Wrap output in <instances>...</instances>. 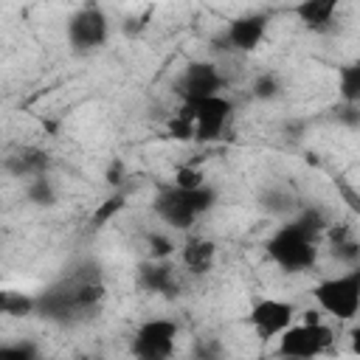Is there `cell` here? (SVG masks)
<instances>
[{
    "label": "cell",
    "mask_w": 360,
    "mask_h": 360,
    "mask_svg": "<svg viewBox=\"0 0 360 360\" xmlns=\"http://www.w3.org/2000/svg\"><path fill=\"white\" fill-rule=\"evenodd\" d=\"M214 205H217V188L214 186L202 183L197 188H180V186L172 183V186H163L155 194L152 211L172 231H188Z\"/></svg>",
    "instance_id": "6da1fadb"
},
{
    "label": "cell",
    "mask_w": 360,
    "mask_h": 360,
    "mask_svg": "<svg viewBox=\"0 0 360 360\" xmlns=\"http://www.w3.org/2000/svg\"><path fill=\"white\" fill-rule=\"evenodd\" d=\"M312 298L315 304L338 318V321H352L360 312V267H352L340 276L323 278L312 287Z\"/></svg>",
    "instance_id": "7a4b0ae2"
},
{
    "label": "cell",
    "mask_w": 360,
    "mask_h": 360,
    "mask_svg": "<svg viewBox=\"0 0 360 360\" xmlns=\"http://www.w3.org/2000/svg\"><path fill=\"white\" fill-rule=\"evenodd\" d=\"M264 250L287 273H304L318 262V242L301 236L298 231H292L287 225L276 228V233L267 239Z\"/></svg>",
    "instance_id": "3957f363"
},
{
    "label": "cell",
    "mask_w": 360,
    "mask_h": 360,
    "mask_svg": "<svg viewBox=\"0 0 360 360\" xmlns=\"http://www.w3.org/2000/svg\"><path fill=\"white\" fill-rule=\"evenodd\" d=\"M107 34H110V20H107L104 8L101 6H93V3L76 8L68 17V25H65L68 45L76 53H93V51H98L107 42Z\"/></svg>",
    "instance_id": "277c9868"
},
{
    "label": "cell",
    "mask_w": 360,
    "mask_h": 360,
    "mask_svg": "<svg viewBox=\"0 0 360 360\" xmlns=\"http://www.w3.org/2000/svg\"><path fill=\"white\" fill-rule=\"evenodd\" d=\"M335 340V332L323 323V321H301V323H290L281 335H278V354L281 357H318L323 352H329Z\"/></svg>",
    "instance_id": "5b68a950"
},
{
    "label": "cell",
    "mask_w": 360,
    "mask_h": 360,
    "mask_svg": "<svg viewBox=\"0 0 360 360\" xmlns=\"http://www.w3.org/2000/svg\"><path fill=\"white\" fill-rule=\"evenodd\" d=\"M180 326L172 318H149L132 335V354L141 360H166L174 354Z\"/></svg>",
    "instance_id": "8992f818"
},
{
    "label": "cell",
    "mask_w": 360,
    "mask_h": 360,
    "mask_svg": "<svg viewBox=\"0 0 360 360\" xmlns=\"http://www.w3.org/2000/svg\"><path fill=\"white\" fill-rule=\"evenodd\" d=\"M222 84H225V79H222L219 68H217L214 62L197 59V62H188V65L183 68V73L177 76V82H174V96L180 98V104L191 107V104H197V101H202V98H208V96L222 93Z\"/></svg>",
    "instance_id": "52a82bcc"
},
{
    "label": "cell",
    "mask_w": 360,
    "mask_h": 360,
    "mask_svg": "<svg viewBox=\"0 0 360 360\" xmlns=\"http://www.w3.org/2000/svg\"><path fill=\"white\" fill-rule=\"evenodd\" d=\"M295 318V304L284 298H256L245 315V323L256 332L259 340L278 338Z\"/></svg>",
    "instance_id": "ba28073f"
},
{
    "label": "cell",
    "mask_w": 360,
    "mask_h": 360,
    "mask_svg": "<svg viewBox=\"0 0 360 360\" xmlns=\"http://www.w3.org/2000/svg\"><path fill=\"white\" fill-rule=\"evenodd\" d=\"M233 115V101L222 93L208 96L197 104H191V118H194V141L197 143H214L222 138L228 121Z\"/></svg>",
    "instance_id": "9c48e42d"
},
{
    "label": "cell",
    "mask_w": 360,
    "mask_h": 360,
    "mask_svg": "<svg viewBox=\"0 0 360 360\" xmlns=\"http://www.w3.org/2000/svg\"><path fill=\"white\" fill-rule=\"evenodd\" d=\"M267 25H270V20H267V14H262V11L239 14V17L228 20V25H225V31H222V42H225V48H231V51L253 53V51L262 45V39H264Z\"/></svg>",
    "instance_id": "30bf717a"
},
{
    "label": "cell",
    "mask_w": 360,
    "mask_h": 360,
    "mask_svg": "<svg viewBox=\"0 0 360 360\" xmlns=\"http://www.w3.org/2000/svg\"><path fill=\"white\" fill-rule=\"evenodd\" d=\"M135 281L143 292L152 295H163V298H174L180 292V278L177 270L169 264V259H146L138 264Z\"/></svg>",
    "instance_id": "8fae6325"
},
{
    "label": "cell",
    "mask_w": 360,
    "mask_h": 360,
    "mask_svg": "<svg viewBox=\"0 0 360 360\" xmlns=\"http://www.w3.org/2000/svg\"><path fill=\"white\" fill-rule=\"evenodd\" d=\"M180 264L191 276H205L217 262V242L208 236H186L183 245H177Z\"/></svg>",
    "instance_id": "7c38bea8"
},
{
    "label": "cell",
    "mask_w": 360,
    "mask_h": 360,
    "mask_svg": "<svg viewBox=\"0 0 360 360\" xmlns=\"http://www.w3.org/2000/svg\"><path fill=\"white\" fill-rule=\"evenodd\" d=\"M3 169L17 180H28V177L45 174L51 169V155L39 146H22V149H14L11 155H6Z\"/></svg>",
    "instance_id": "4fadbf2b"
},
{
    "label": "cell",
    "mask_w": 360,
    "mask_h": 360,
    "mask_svg": "<svg viewBox=\"0 0 360 360\" xmlns=\"http://www.w3.org/2000/svg\"><path fill=\"white\" fill-rule=\"evenodd\" d=\"M284 225L298 231L301 236H307L312 242H321L332 222H329V217L321 205H304V208H292V214L284 219Z\"/></svg>",
    "instance_id": "5bb4252c"
},
{
    "label": "cell",
    "mask_w": 360,
    "mask_h": 360,
    "mask_svg": "<svg viewBox=\"0 0 360 360\" xmlns=\"http://www.w3.org/2000/svg\"><path fill=\"white\" fill-rule=\"evenodd\" d=\"M343 0H301L295 3L292 14L312 31H326L335 20V11L340 8Z\"/></svg>",
    "instance_id": "9a60e30c"
},
{
    "label": "cell",
    "mask_w": 360,
    "mask_h": 360,
    "mask_svg": "<svg viewBox=\"0 0 360 360\" xmlns=\"http://www.w3.org/2000/svg\"><path fill=\"white\" fill-rule=\"evenodd\" d=\"M323 236H329L332 256H335L338 262H343V264H349V267H357V259H360V242L352 236L349 228H340V231H338L335 225H329Z\"/></svg>",
    "instance_id": "2e32d148"
},
{
    "label": "cell",
    "mask_w": 360,
    "mask_h": 360,
    "mask_svg": "<svg viewBox=\"0 0 360 360\" xmlns=\"http://www.w3.org/2000/svg\"><path fill=\"white\" fill-rule=\"evenodd\" d=\"M34 307H37V295L22 292V290H11V287H0V315L28 318V315H34Z\"/></svg>",
    "instance_id": "e0dca14e"
},
{
    "label": "cell",
    "mask_w": 360,
    "mask_h": 360,
    "mask_svg": "<svg viewBox=\"0 0 360 360\" xmlns=\"http://www.w3.org/2000/svg\"><path fill=\"white\" fill-rule=\"evenodd\" d=\"M25 197H28V202H34L39 208H51V205H56L59 191H56L53 180L48 177V172H45V174H37V177L25 180Z\"/></svg>",
    "instance_id": "ac0fdd59"
},
{
    "label": "cell",
    "mask_w": 360,
    "mask_h": 360,
    "mask_svg": "<svg viewBox=\"0 0 360 360\" xmlns=\"http://www.w3.org/2000/svg\"><path fill=\"white\" fill-rule=\"evenodd\" d=\"M338 96L343 104H360V65L349 62L338 70Z\"/></svg>",
    "instance_id": "d6986e66"
},
{
    "label": "cell",
    "mask_w": 360,
    "mask_h": 360,
    "mask_svg": "<svg viewBox=\"0 0 360 360\" xmlns=\"http://www.w3.org/2000/svg\"><path fill=\"white\" fill-rule=\"evenodd\" d=\"M124 205H127V194L124 191H112L110 197H104L96 208H93V214H90V228H104V225H110L121 211H124Z\"/></svg>",
    "instance_id": "ffe728a7"
},
{
    "label": "cell",
    "mask_w": 360,
    "mask_h": 360,
    "mask_svg": "<svg viewBox=\"0 0 360 360\" xmlns=\"http://www.w3.org/2000/svg\"><path fill=\"white\" fill-rule=\"evenodd\" d=\"M166 132H169V138H174V141H194V118H191V107L183 104V107L169 118Z\"/></svg>",
    "instance_id": "44dd1931"
},
{
    "label": "cell",
    "mask_w": 360,
    "mask_h": 360,
    "mask_svg": "<svg viewBox=\"0 0 360 360\" xmlns=\"http://www.w3.org/2000/svg\"><path fill=\"white\" fill-rule=\"evenodd\" d=\"M278 93H281V79H278V73H270V70L259 73V76L253 79V84H250V96H253L256 101H270V98H276Z\"/></svg>",
    "instance_id": "7402d4cb"
},
{
    "label": "cell",
    "mask_w": 360,
    "mask_h": 360,
    "mask_svg": "<svg viewBox=\"0 0 360 360\" xmlns=\"http://www.w3.org/2000/svg\"><path fill=\"white\" fill-rule=\"evenodd\" d=\"M146 248H149V259H169L177 250V242L163 231H149L146 233Z\"/></svg>",
    "instance_id": "603a6c76"
},
{
    "label": "cell",
    "mask_w": 360,
    "mask_h": 360,
    "mask_svg": "<svg viewBox=\"0 0 360 360\" xmlns=\"http://www.w3.org/2000/svg\"><path fill=\"white\" fill-rule=\"evenodd\" d=\"M34 357H39V346L31 340L0 343V360H34Z\"/></svg>",
    "instance_id": "cb8c5ba5"
},
{
    "label": "cell",
    "mask_w": 360,
    "mask_h": 360,
    "mask_svg": "<svg viewBox=\"0 0 360 360\" xmlns=\"http://www.w3.org/2000/svg\"><path fill=\"white\" fill-rule=\"evenodd\" d=\"M202 183H205V177H202V172L197 166H180L174 172V186H180V188H197Z\"/></svg>",
    "instance_id": "d4e9b609"
},
{
    "label": "cell",
    "mask_w": 360,
    "mask_h": 360,
    "mask_svg": "<svg viewBox=\"0 0 360 360\" xmlns=\"http://www.w3.org/2000/svg\"><path fill=\"white\" fill-rule=\"evenodd\" d=\"M360 104H340V112H338V118L343 121V124H349V127H357L360 124Z\"/></svg>",
    "instance_id": "484cf974"
},
{
    "label": "cell",
    "mask_w": 360,
    "mask_h": 360,
    "mask_svg": "<svg viewBox=\"0 0 360 360\" xmlns=\"http://www.w3.org/2000/svg\"><path fill=\"white\" fill-rule=\"evenodd\" d=\"M121 174H124V163H110V169H107V183L110 186H118L121 183Z\"/></svg>",
    "instance_id": "4316f807"
}]
</instances>
